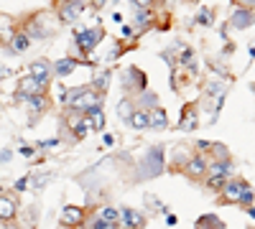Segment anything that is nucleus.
<instances>
[{
    "label": "nucleus",
    "mask_w": 255,
    "mask_h": 229,
    "mask_svg": "<svg viewBox=\"0 0 255 229\" xmlns=\"http://www.w3.org/2000/svg\"><path fill=\"white\" fill-rule=\"evenodd\" d=\"M197 23H199V26H209V23H212V10L202 8L199 15H197Z\"/></svg>",
    "instance_id": "nucleus-30"
},
{
    "label": "nucleus",
    "mask_w": 255,
    "mask_h": 229,
    "mask_svg": "<svg viewBox=\"0 0 255 229\" xmlns=\"http://www.w3.org/2000/svg\"><path fill=\"white\" fill-rule=\"evenodd\" d=\"M120 54H123V49H120V46H118V49H113V51H110V54H108V59H110V61H113V59H118V56H120Z\"/></svg>",
    "instance_id": "nucleus-41"
},
{
    "label": "nucleus",
    "mask_w": 255,
    "mask_h": 229,
    "mask_svg": "<svg viewBox=\"0 0 255 229\" xmlns=\"http://www.w3.org/2000/svg\"><path fill=\"white\" fill-rule=\"evenodd\" d=\"M82 222H84V209H79V206H64V212H61L64 227H77Z\"/></svg>",
    "instance_id": "nucleus-12"
},
{
    "label": "nucleus",
    "mask_w": 255,
    "mask_h": 229,
    "mask_svg": "<svg viewBox=\"0 0 255 229\" xmlns=\"http://www.w3.org/2000/svg\"><path fill=\"white\" fill-rule=\"evenodd\" d=\"M135 112V105H133V99H120V105H118V115L123 117V120H130V115Z\"/></svg>",
    "instance_id": "nucleus-21"
},
{
    "label": "nucleus",
    "mask_w": 255,
    "mask_h": 229,
    "mask_svg": "<svg viewBox=\"0 0 255 229\" xmlns=\"http://www.w3.org/2000/svg\"><path fill=\"white\" fill-rule=\"evenodd\" d=\"M56 229H69V227H64V224H59V227H56Z\"/></svg>",
    "instance_id": "nucleus-44"
},
{
    "label": "nucleus",
    "mask_w": 255,
    "mask_h": 229,
    "mask_svg": "<svg viewBox=\"0 0 255 229\" xmlns=\"http://www.w3.org/2000/svg\"><path fill=\"white\" fill-rule=\"evenodd\" d=\"M163 148L161 145H156V148L148 153V158H145V176H158L161 171H163Z\"/></svg>",
    "instance_id": "nucleus-9"
},
{
    "label": "nucleus",
    "mask_w": 255,
    "mask_h": 229,
    "mask_svg": "<svg viewBox=\"0 0 255 229\" xmlns=\"http://www.w3.org/2000/svg\"><path fill=\"white\" fill-rule=\"evenodd\" d=\"M33 181V189H44L46 186V181H51V176L46 173V176H36V178H31Z\"/></svg>",
    "instance_id": "nucleus-34"
},
{
    "label": "nucleus",
    "mask_w": 255,
    "mask_h": 229,
    "mask_svg": "<svg viewBox=\"0 0 255 229\" xmlns=\"http://www.w3.org/2000/svg\"><path fill=\"white\" fill-rule=\"evenodd\" d=\"M28 76L31 79H36L38 84H49L51 81V61H46V59H36L33 64L28 67Z\"/></svg>",
    "instance_id": "nucleus-4"
},
{
    "label": "nucleus",
    "mask_w": 255,
    "mask_h": 229,
    "mask_svg": "<svg viewBox=\"0 0 255 229\" xmlns=\"http://www.w3.org/2000/svg\"><path fill=\"white\" fill-rule=\"evenodd\" d=\"M100 219L110 222V224H118V222H120V209H115V206H102Z\"/></svg>",
    "instance_id": "nucleus-22"
},
{
    "label": "nucleus",
    "mask_w": 255,
    "mask_h": 229,
    "mask_svg": "<svg viewBox=\"0 0 255 229\" xmlns=\"http://www.w3.org/2000/svg\"><path fill=\"white\" fill-rule=\"evenodd\" d=\"M3 194H5V191H3V186H0V196H3Z\"/></svg>",
    "instance_id": "nucleus-45"
},
{
    "label": "nucleus",
    "mask_w": 255,
    "mask_h": 229,
    "mask_svg": "<svg viewBox=\"0 0 255 229\" xmlns=\"http://www.w3.org/2000/svg\"><path fill=\"white\" fill-rule=\"evenodd\" d=\"M33 153H36L33 145H20V155H23V158H31Z\"/></svg>",
    "instance_id": "nucleus-35"
},
{
    "label": "nucleus",
    "mask_w": 255,
    "mask_h": 229,
    "mask_svg": "<svg viewBox=\"0 0 255 229\" xmlns=\"http://www.w3.org/2000/svg\"><path fill=\"white\" fill-rule=\"evenodd\" d=\"M133 33H135V28H130V26L123 28V36H133Z\"/></svg>",
    "instance_id": "nucleus-42"
},
{
    "label": "nucleus",
    "mask_w": 255,
    "mask_h": 229,
    "mask_svg": "<svg viewBox=\"0 0 255 229\" xmlns=\"http://www.w3.org/2000/svg\"><path fill=\"white\" fill-rule=\"evenodd\" d=\"M248 3H250V5H255V0H248Z\"/></svg>",
    "instance_id": "nucleus-46"
},
{
    "label": "nucleus",
    "mask_w": 255,
    "mask_h": 229,
    "mask_svg": "<svg viewBox=\"0 0 255 229\" xmlns=\"http://www.w3.org/2000/svg\"><path fill=\"white\" fill-rule=\"evenodd\" d=\"M166 224H168V227H176V224H179L176 214H168V217H166Z\"/></svg>",
    "instance_id": "nucleus-40"
},
{
    "label": "nucleus",
    "mask_w": 255,
    "mask_h": 229,
    "mask_svg": "<svg viewBox=\"0 0 255 229\" xmlns=\"http://www.w3.org/2000/svg\"><path fill=\"white\" fill-rule=\"evenodd\" d=\"M145 227V219L140 212L130 209V206H123L120 209V222H118V229H143Z\"/></svg>",
    "instance_id": "nucleus-3"
},
{
    "label": "nucleus",
    "mask_w": 255,
    "mask_h": 229,
    "mask_svg": "<svg viewBox=\"0 0 255 229\" xmlns=\"http://www.w3.org/2000/svg\"><path fill=\"white\" fill-rule=\"evenodd\" d=\"M74 69H77V61H74V59H59L56 64L51 67V72H54L56 76H61V79H64V76H69Z\"/></svg>",
    "instance_id": "nucleus-17"
},
{
    "label": "nucleus",
    "mask_w": 255,
    "mask_h": 229,
    "mask_svg": "<svg viewBox=\"0 0 255 229\" xmlns=\"http://www.w3.org/2000/svg\"><path fill=\"white\" fill-rule=\"evenodd\" d=\"M128 125H130L133 130H148V112L145 110H138L130 115V120H128Z\"/></svg>",
    "instance_id": "nucleus-18"
},
{
    "label": "nucleus",
    "mask_w": 255,
    "mask_h": 229,
    "mask_svg": "<svg viewBox=\"0 0 255 229\" xmlns=\"http://www.w3.org/2000/svg\"><path fill=\"white\" fill-rule=\"evenodd\" d=\"M212 148V143H207V140H197V151H202V153H207Z\"/></svg>",
    "instance_id": "nucleus-39"
},
{
    "label": "nucleus",
    "mask_w": 255,
    "mask_h": 229,
    "mask_svg": "<svg viewBox=\"0 0 255 229\" xmlns=\"http://www.w3.org/2000/svg\"><path fill=\"white\" fill-rule=\"evenodd\" d=\"M18 212V199L15 194H3L0 196V222H10Z\"/></svg>",
    "instance_id": "nucleus-10"
},
{
    "label": "nucleus",
    "mask_w": 255,
    "mask_h": 229,
    "mask_svg": "<svg viewBox=\"0 0 255 229\" xmlns=\"http://www.w3.org/2000/svg\"><path fill=\"white\" fill-rule=\"evenodd\" d=\"M102 28L100 26H95V28H84V31H77V46H79V51L82 54H92L95 51V46L102 41Z\"/></svg>",
    "instance_id": "nucleus-2"
},
{
    "label": "nucleus",
    "mask_w": 255,
    "mask_h": 229,
    "mask_svg": "<svg viewBox=\"0 0 255 229\" xmlns=\"http://www.w3.org/2000/svg\"><path fill=\"white\" fill-rule=\"evenodd\" d=\"M92 229H118V224H110V222H105V219H95L92 222Z\"/></svg>",
    "instance_id": "nucleus-31"
},
{
    "label": "nucleus",
    "mask_w": 255,
    "mask_h": 229,
    "mask_svg": "<svg viewBox=\"0 0 255 229\" xmlns=\"http://www.w3.org/2000/svg\"><path fill=\"white\" fill-rule=\"evenodd\" d=\"M181 61H184V64H194V51L186 49V51L181 54Z\"/></svg>",
    "instance_id": "nucleus-36"
},
{
    "label": "nucleus",
    "mask_w": 255,
    "mask_h": 229,
    "mask_svg": "<svg viewBox=\"0 0 255 229\" xmlns=\"http://www.w3.org/2000/svg\"><path fill=\"white\" fill-rule=\"evenodd\" d=\"M28 181H31L28 176H23V178H18V181H15V186H13V189H15V194H20V191H26V189H28Z\"/></svg>",
    "instance_id": "nucleus-33"
},
{
    "label": "nucleus",
    "mask_w": 255,
    "mask_h": 229,
    "mask_svg": "<svg viewBox=\"0 0 255 229\" xmlns=\"http://www.w3.org/2000/svg\"><path fill=\"white\" fill-rule=\"evenodd\" d=\"M10 158H13V151H10V148L0 151V163H5V160H10Z\"/></svg>",
    "instance_id": "nucleus-38"
},
{
    "label": "nucleus",
    "mask_w": 255,
    "mask_h": 229,
    "mask_svg": "<svg viewBox=\"0 0 255 229\" xmlns=\"http://www.w3.org/2000/svg\"><path fill=\"white\" fill-rule=\"evenodd\" d=\"M87 120L92 125V130H105V115H102V110H92L87 115Z\"/></svg>",
    "instance_id": "nucleus-23"
},
{
    "label": "nucleus",
    "mask_w": 255,
    "mask_h": 229,
    "mask_svg": "<svg viewBox=\"0 0 255 229\" xmlns=\"http://www.w3.org/2000/svg\"><path fill=\"white\" fill-rule=\"evenodd\" d=\"M33 229H36V227H33Z\"/></svg>",
    "instance_id": "nucleus-47"
},
{
    "label": "nucleus",
    "mask_w": 255,
    "mask_h": 229,
    "mask_svg": "<svg viewBox=\"0 0 255 229\" xmlns=\"http://www.w3.org/2000/svg\"><path fill=\"white\" fill-rule=\"evenodd\" d=\"M15 99H18V102H26L33 112H46V110H49V97H46V94L26 97V94H18V92H15Z\"/></svg>",
    "instance_id": "nucleus-11"
},
{
    "label": "nucleus",
    "mask_w": 255,
    "mask_h": 229,
    "mask_svg": "<svg viewBox=\"0 0 255 229\" xmlns=\"http://www.w3.org/2000/svg\"><path fill=\"white\" fill-rule=\"evenodd\" d=\"M84 3H87V0H64L61 8H59V18L64 23H74L82 13V8H84Z\"/></svg>",
    "instance_id": "nucleus-5"
},
{
    "label": "nucleus",
    "mask_w": 255,
    "mask_h": 229,
    "mask_svg": "<svg viewBox=\"0 0 255 229\" xmlns=\"http://www.w3.org/2000/svg\"><path fill=\"white\" fill-rule=\"evenodd\" d=\"M253 201H255V194H253V189L245 183V189H243V194H240V201L238 204H243V206H253Z\"/></svg>",
    "instance_id": "nucleus-27"
},
{
    "label": "nucleus",
    "mask_w": 255,
    "mask_h": 229,
    "mask_svg": "<svg viewBox=\"0 0 255 229\" xmlns=\"http://www.w3.org/2000/svg\"><path fill=\"white\" fill-rule=\"evenodd\" d=\"M56 145H59V138H49V140H41L38 148L41 151H49V148H56Z\"/></svg>",
    "instance_id": "nucleus-32"
},
{
    "label": "nucleus",
    "mask_w": 255,
    "mask_h": 229,
    "mask_svg": "<svg viewBox=\"0 0 255 229\" xmlns=\"http://www.w3.org/2000/svg\"><path fill=\"white\" fill-rule=\"evenodd\" d=\"M181 171L191 178H204L207 176V158L204 155H191V160H186L181 165Z\"/></svg>",
    "instance_id": "nucleus-6"
},
{
    "label": "nucleus",
    "mask_w": 255,
    "mask_h": 229,
    "mask_svg": "<svg viewBox=\"0 0 255 229\" xmlns=\"http://www.w3.org/2000/svg\"><path fill=\"white\" fill-rule=\"evenodd\" d=\"M212 155H215V160H230V151L225 148V145H220V143H212Z\"/></svg>",
    "instance_id": "nucleus-25"
},
{
    "label": "nucleus",
    "mask_w": 255,
    "mask_h": 229,
    "mask_svg": "<svg viewBox=\"0 0 255 229\" xmlns=\"http://www.w3.org/2000/svg\"><path fill=\"white\" fill-rule=\"evenodd\" d=\"M225 183H227L225 178H212V176H207V189H212V191H222Z\"/></svg>",
    "instance_id": "nucleus-29"
},
{
    "label": "nucleus",
    "mask_w": 255,
    "mask_h": 229,
    "mask_svg": "<svg viewBox=\"0 0 255 229\" xmlns=\"http://www.w3.org/2000/svg\"><path fill=\"white\" fill-rule=\"evenodd\" d=\"M248 214H250V217L255 219V206H248Z\"/></svg>",
    "instance_id": "nucleus-43"
},
{
    "label": "nucleus",
    "mask_w": 255,
    "mask_h": 229,
    "mask_svg": "<svg viewBox=\"0 0 255 229\" xmlns=\"http://www.w3.org/2000/svg\"><path fill=\"white\" fill-rule=\"evenodd\" d=\"M130 3L140 10V8H151V3H153V0H130Z\"/></svg>",
    "instance_id": "nucleus-37"
},
{
    "label": "nucleus",
    "mask_w": 255,
    "mask_h": 229,
    "mask_svg": "<svg viewBox=\"0 0 255 229\" xmlns=\"http://www.w3.org/2000/svg\"><path fill=\"white\" fill-rule=\"evenodd\" d=\"M197 229H222V224H220V219H215V217H202L199 224H197Z\"/></svg>",
    "instance_id": "nucleus-26"
},
{
    "label": "nucleus",
    "mask_w": 255,
    "mask_h": 229,
    "mask_svg": "<svg viewBox=\"0 0 255 229\" xmlns=\"http://www.w3.org/2000/svg\"><path fill=\"white\" fill-rule=\"evenodd\" d=\"M138 110H145V112H151V110H156L158 107V97L156 94H151V92H140V97H138Z\"/></svg>",
    "instance_id": "nucleus-20"
},
{
    "label": "nucleus",
    "mask_w": 255,
    "mask_h": 229,
    "mask_svg": "<svg viewBox=\"0 0 255 229\" xmlns=\"http://www.w3.org/2000/svg\"><path fill=\"white\" fill-rule=\"evenodd\" d=\"M44 84H38L36 79L31 76H23L20 79V84H18V94H26V97H33V94H44Z\"/></svg>",
    "instance_id": "nucleus-13"
},
{
    "label": "nucleus",
    "mask_w": 255,
    "mask_h": 229,
    "mask_svg": "<svg viewBox=\"0 0 255 229\" xmlns=\"http://www.w3.org/2000/svg\"><path fill=\"white\" fill-rule=\"evenodd\" d=\"M243 189H245V181H227L225 186H222V204H238L240 201V194H243Z\"/></svg>",
    "instance_id": "nucleus-8"
},
{
    "label": "nucleus",
    "mask_w": 255,
    "mask_h": 229,
    "mask_svg": "<svg viewBox=\"0 0 255 229\" xmlns=\"http://www.w3.org/2000/svg\"><path fill=\"white\" fill-rule=\"evenodd\" d=\"M148 128H151V130H166L168 128V117H166V112L161 107L148 112Z\"/></svg>",
    "instance_id": "nucleus-14"
},
{
    "label": "nucleus",
    "mask_w": 255,
    "mask_h": 229,
    "mask_svg": "<svg viewBox=\"0 0 255 229\" xmlns=\"http://www.w3.org/2000/svg\"><path fill=\"white\" fill-rule=\"evenodd\" d=\"M64 105H69L72 112H79V115H90L92 110H102V94L95 92L92 87H77V89H69L64 94Z\"/></svg>",
    "instance_id": "nucleus-1"
},
{
    "label": "nucleus",
    "mask_w": 255,
    "mask_h": 229,
    "mask_svg": "<svg viewBox=\"0 0 255 229\" xmlns=\"http://www.w3.org/2000/svg\"><path fill=\"white\" fill-rule=\"evenodd\" d=\"M28 49H31V36H28L26 31H20V33H15V36L10 38V51L23 54V51H28Z\"/></svg>",
    "instance_id": "nucleus-16"
},
{
    "label": "nucleus",
    "mask_w": 255,
    "mask_h": 229,
    "mask_svg": "<svg viewBox=\"0 0 255 229\" xmlns=\"http://www.w3.org/2000/svg\"><path fill=\"white\" fill-rule=\"evenodd\" d=\"M108 81H110V74H102V76H97V81H95V87H92V89L102 94L105 89H108Z\"/></svg>",
    "instance_id": "nucleus-28"
},
{
    "label": "nucleus",
    "mask_w": 255,
    "mask_h": 229,
    "mask_svg": "<svg viewBox=\"0 0 255 229\" xmlns=\"http://www.w3.org/2000/svg\"><path fill=\"white\" fill-rule=\"evenodd\" d=\"M230 26H232V28H238V31H240V28H250V26H255V13H253L250 8H245V5L235 8Z\"/></svg>",
    "instance_id": "nucleus-7"
},
{
    "label": "nucleus",
    "mask_w": 255,
    "mask_h": 229,
    "mask_svg": "<svg viewBox=\"0 0 255 229\" xmlns=\"http://www.w3.org/2000/svg\"><path fill=\"white\" fill-rule=\"evenodd\" d=\"M179 128L186 130V133H191V130L197 128V107H194V105H186V107H184V115H181Z\"/></svg>",
    "instance_id": "nucleus-15"
},
{
    "label": "nucleus",
    "mask_w": 255,
    "mask_h": 229,
    "mask_svg": "<svg viewBox=\"0 0 255 229\" xmlns=\"http://www.w3.org/2000/svg\"><path fill=\"white\" fill-rule=\"evenodd\" d=\"M151 20H153V13H151V8H140V10H135L133 26L140 31V28H145V26H151Z\"/></svg>",
    "instance_id": "nucleus-19"
},
{
    "label": "nucleus",
    "mask_w": 255,
    "mask_h": 229,
    "mask_svg": "<svg viewBox=\"0 0 255 229\" xmlns=\"http://www.w3.org/2000/svg\"><path fill=\"white\" fill-rule=\"evenodd\" d=\"M191 155H194V153H191L186 145H179V148L174 151V163H176V165H184L186 160H191Z\"/></svg>",
    "instance_id": "nucleus-24"
}]
</instances>
